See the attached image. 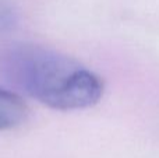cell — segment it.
Segmentation results:
<instances>
[{
    "label": "cell",
    "mask_w": 159,
    "mask_h": 158,
    "mask_svg": "<svg viewBox=\"0 0 159 158\" xmlns=\"http://www.w3.org/2000/svg\"><path fill=\"white\" fill-rule=\"evenodd\" d=\"M16 21H17V16L16 11L13 10V7L0 0V32L11 30L14 27V24H16Z\"/></svg>",
    "instance_id": "cell-3"
},
{
    "label": "cell",
    "mask_w": 159,
    "mask_h": 158,
    "mask_svg": "<svg viewBox=\"0 0 159 158\" xmlns=\"http://www.w3.org/2000/svg\"><path fill=\"white\" fill-rule=\"evenodd\" d=\"M8 81L57 111L93 106L103 95V81L71 58L38 45H18L2 55Z\"/></svg>",
    "instance_id": "cell-1"
},
{
    "label": "cell",
    "mask_w": 159,
    "mask_h": 158,
    "mask_svg": "<svg viewBox=\"0 0 159 158\" xmlns=\"http://www.w3.org/2000/svg\"><path fill=\"white\" fill-rule=\"evenodd\" d=\"M28 112L27 104L17 92L0 88V130H10L24 123Z\"/></svg>",
    "instance_id": "cell-2"
}]
</instances>
